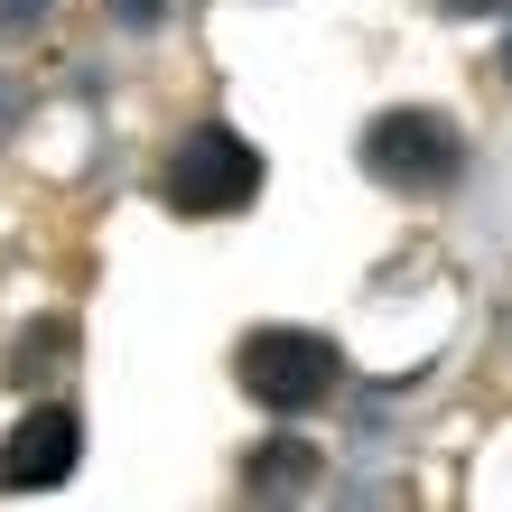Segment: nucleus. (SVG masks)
I'll return each mask as SVG.
<instances>
[{
	"label": "nucleus",
	"instance_id": "obj_1",
	"mask_svg": "<svg viewBox=\"0 0 512 512\" xmlns=\"http://www.w3.org/2000/svg\"><path fill=\"white\" fill-rule=\"evenodd\" d=\"M233 373L261 410H317L345 382V354H336V336H308V326H252Z\"/></svg>",
	"mask_w": 512,
	"mask_h": 512
},
{
	"label": "nucleus",
	"instance_id": "obj_2",
	"mask_svg": "<svg viewBox=\"0 0 512 512\" xmlns=\"http://www.w3.org/2000/svg\"><path fill=\"white\" fill-rule=\"evenodd\" d=\"M159 196L177 205V215H233V205H252L261 196V149L243 131H224V122H205L168 149V177H159Z\"/></svg>",
	"mask_w": 512,
	"mask_h": 512
},
{
	"label": "nucleus",
	"instance_id": "obj_3",
	"mask_svg": "<svg viewBox=\"0 0 512 512\" xmlns=\"http://www.w3.org/2000/svg\"><path fill=\"white\" fill-rule=\"evenodd\" d=\"M364 168L382 177V187H401V196H438V187H457L466 140H457L447 112H382V122L364 131Z\"/></svg>",
	"mask_w": 512,
	"mask_h": 512
},
{
	"label": "nucleus",
	"instance_id": "obj_4",
	"mask_svg": "<svg viewBox=\"0 0 512 512\" xmlns=\"http://www.w3.org/2000/svg\"><path fill=\"white\" fill-rule=\"evenodd\" d=\"M75 447H84V419L75 410H28L19 429H10V447H0V485L10 494H47V485H66L75 475Z\"/></svg>",
	"mask_w": 512,
	"mask_h": 512
},
{
	"label": "nucleus",
	"instance_id": "obj_5",
	"mask_svg": "<svg viewBox=\"0 0 512 512\" xmlns=\"http://www.w3.org/2000/svg\"><path fill=\"white\" fill-rule=\"evenodd\" d=\"M438 10H503V0H438Z\"/></svg>",
	"mask_w": 512,
	"mask_h": 512
},
{
	"label": "nucleus",
	"instance_id": "obj_6",
	"mask_svg": "<svg viewBox=\"0 0 512 512\" xmlns=\"http://www.w3.org/2000/svg\"><path fill=\"white\" fill-rule=\"evenodd\" d=\"M503 75H512V47H503Z\"/></svg>",
	"mask_w": 512,
	"mask_h": 512
}]
</instances>
